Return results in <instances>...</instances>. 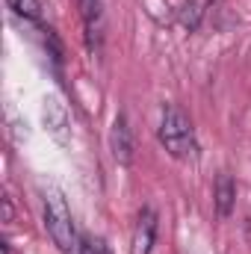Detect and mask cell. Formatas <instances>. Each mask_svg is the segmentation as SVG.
<instances>
[{
  "mask_svg": "<svg viewBox=\"0 0 251 254\" xmlns=\"http://www.w3.org/2000/svg\"><path fill=\"white\" fill-rule=\"evenodd\" d=\"M213 207H216V216L219 219H228L237 207V184L228 172H219L216 178V187H213Z\"/></svg>",
  "mask_w": 251,
  "mask_h": 254,
  "instance_id": "5",
  "label": "cell"
},
{
  "mask_svg": "<svg viewBox=\"0 0 251 254\" xmlns=\"http://www.w3.org/2000/svg\"><path fill=\"white\" fill-rule=\"evenodd\" d=\"M77 254H110V249H107L104 240H98L92 234H83L80 243H77Z\"/></svg>",
  "mask_w": 251,
  "mask_h": 254,
  "instance_id": "9",
  "label": "cell"
},
{
  "mask_svg": "<svg viewBox=\"0 0 251 254\" xmlns=\"http://www.w3.org/2000/svg\"><path fill=\"white\" fill-rule=\"evenodd\" d=\"M45 125L51 127V133L57 136V139H65V125H68V119H65V110L60 107V101H48V107H45Z\"/></svg>",
  "mask_w": 251,
  "mask_h": 254,
  "instance_id": "7",
  "label": "cell"
},
{
  "mask_svg": "<svg viewBox=\"0 0 251 254\" xmlns=\"http://www.w3.org/2000/svg\"><path fill=\"white\" fill-rule=\"evenodd\" d=\"M110 151L116 157L119 166H133L136 160V139H133V127L127 122V116H116L113 130H110Z\"/></svg>",
  "mask_w": 251,
  "mask_h": 254,
  "instance_id": "3",
  "label": "cell"
},
{
  "mask_svg": "<svg viewBox=\"0 0 251 254\" xmlns=\"http://www.w3.org/2000/svg\"><path fill=\"white\" fill-rule=\"evenodd\" d=\"M42 201H45V228H48V237L54 240V246L63 254L77 252V228H74V219H71V210L65 204L63 192L57 187H45L42 190Z\"/></svg>",
  "mask_w": 251,
  "mask_h": 254,
  "instance_id": "2",
  "label": "cell"
},
{
  "mask_svg": "<svg viewBox=\"0 0 251 254\" xmlns=\"http://www.w3.org/2000/svg\"><path fill=\"white\" fill-rule=\"evenodd\" d=\"M157 243V213L151 207H145L139 216H136V225H133V237H130V254H151Z\"/></svg>",
  "mask_w": 251,
  "mask_h": 254,
  "instance_id": "4",
  "label": "cell"
},
{
  "mask_svg": "<svg viewBox=\"0 0 251 254\" xmlns=\"http://www.w3.org/2000/svg\"><path fill=\"white\" fill-rule=\"evenodd\" d=\"M204 15H207V0H187L181 6V24L187 27L189 33H195L201 27Z\"/></svg>",
  "mask_w": 251,
  "mask_h": 254,
  "instance_id": "6",
  "label": "cell"
},
{
  "mask_svg": "<svg viewBox=\"0 0 251 254\" xmlns=\"http://www.w3.org/2000/svg\"><path fill=\"white\" fill-rule=\"evenodd\" d=\"M160 145L175 157V160H198V139H195V127L189 122V116L178 104H166L163 107V119L157 127Z\"/></svg>",
  "mask_w": 251,
  "mask_h": 254,
  "instance_id": "1",
  "label": "cell"
},
{
  "mask_svg": "<svg viewBox=\"0 0 251 254\" xmlns=\"http://www.w3.org/2000/svg\"><path fill=\"white\" fill-rule=\"evenodd\" d=\"M3 207H6V222H12V198H3Z\"/></svg>",
  "mask_w": 251,
  "mask_h": 254,
  "instance_id": "10",
  "label": "cell"
},
{
  "mask_svg": "<svg viewBox=\"0 0 251 254\" xmlns=\"http://www.w3.org/2000/svg\"><path fill=\"white\" fill-rule=\"evenodd\" d=\"M6 3H9V9H12L15 15H21V18H30V21H39V18H42L39 0H6Z\"/></svg>",
  "mask_w": 251,
  "mask_h": 254,
  "instance_id": "8",
  "label": "cell"
}]
</instances>
